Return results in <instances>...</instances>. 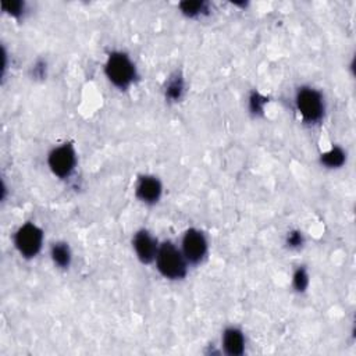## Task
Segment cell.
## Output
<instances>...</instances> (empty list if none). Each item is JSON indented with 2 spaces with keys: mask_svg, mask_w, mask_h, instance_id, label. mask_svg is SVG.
Here are the masks:
<instances>
[{
  "mask_svg": "<svg viewBox=\"0 0 356 356\" xmlns=\"http://www.w3.org/2000/svg\"><path fill=\"white\" fill-rule=\"evenodd\" d=\"M221 346H222L224 353H227L229 356L242 355L245 352V346H246L245 334L238 327H234V325L227 327L221 335Z\"/></svg>",
  "mask_w": 356,
  "mask_h": 356,
  "instance_id": "9c48e42d",
  "label": "cell"
},
{
  "mask_svg": "<svg viewBox=\"0 0 356 356\" xmlns=\"http://www.w3.org/2000/svg\"><path fill=\"white\" fill-rule=\"evenodd\" d=\"M163 193V185L160 179L154 175H142L139 177L135 185L136 197L145 204H154L160 200Z\"/></svg>",
  "mask_w": 356,
  "mask_h": 356,
  "instance_id": "ba28073f",
  "label": "cell"
},
{
  "mask_svg": "<svg viewBox=\"0 0 356 356\" xmlns=\"http://www.w3.org/2000/svg\"><path fill=\"white\" fill-rule=\"evenodd\" d=\"M266 103H267V99H266L261 93H259L257 90L250 92L249 99H248V106H249V111H250L253 115L261 114L263 110H264Z\"/></svg>",
  "mask_w": 356,
  "mask_h": 356,
  "instance_id": "9a60e30c",
  "label": "cell"
},
{
  "mask_svg": "<svg viewBox=\"0 0 356 356\" xmlns=\"http://www.w3.org/2000/svg\"><path fill=\"white\" fill-rule=\"evenodd\" d=\"M303 243H305V238L299 229H292L285 236V245L289 249H299L303 246Z\"/></svg>",
  "mask_w": 356,
  "mask_h": 356,
  "instance_id": "e0dca14e",
  "label": "cell"
},
{
  "mask_svg": "<svg viewBox=\"0 0 356 356\" xmlns=\"http://www.w3.org/2000/svg\"><path fill=\"white\" fill-rule=\"evenodd\" d=\"M320 163L325 168H341L346 163V152L341 146H332L320 156Z\"/></svg>",
  "mask_w": 356,
  "mask_h": 356,
  "instance_id": "7c38bea8",
  "label": "cell"
},
{
  "mask_svg": "<svg viewBox=\"0 0 356 356\" xmlns=\"http://www.w3.org/2000/svg\"><path fill=\"white\" fill-rule=\"evenodd\" d=\"M160 243L147 229L136 231L132 238V248L135 250V254L143 264H150L154 261Z\"/></svg>",
  "mask_w": 356,
  "mask_h": 356,
  "instance_id": "52a82bcc",
  "label": "cell"
},
{
  "mask_svg": "<svg viewBox=\"0 0 356 356\" xmlns=\"http://www.w3.org/2000/svg\"><path fill=\"white\" fill-rule=\"evenodd\" d=\"M50 259L58 268H68L72 260L71 249L65 242H54L50 246Z\"/></svg>",
  "mask_w": 356,
  "mask_h": 356,
  "instance_id": "8fae6325",
  "label": "cell"
},
{
  "mask_svg": "<svg viewBox=\"0 0 356 356\" xmlns=\"http://www.w3.org/2000/svg\"><path fill=\"white\" fill-rule=\"evenodd\" d=\"M179 10L184 15L189 17V18H196L200 17L202 14H206L209 11V4L206 1H182L179 3Z\"/></svg>",
  "mask_w": 356,
  "mask_h": 356,
  "instance_id": "4fadbf2b",
  "label": "cell"
},
{
  "mask_svg": "<svg viewBox=\"0 0 356 356\" xmlns=\"http://www.w3.org/2000/svg\"><path fill=\"white\" fill-rule=\"evenodd\" d=\"M179 249L188 264H199L207 254L209 243L202 231L196 228H189L182 235Z\"/></svg>",
  "mask_w": 356,
  "mask_h": 356,
  "instance_id": "8992f818",
  "label": "cell"
},
{
  "mask_svg": "<svg viewBox=\"0 0 356 356\" xmlns=\"http://www.w3.org/2000/svg\"><path fill=\"white\" fill-rule=\"evenodd\" d=\"M292 286L296 292H305L309 286V274L303 266H299L292 275Z\"/></svg>",
  "mask_w": 356,
  "mask_h": 356,
  "instance_id": "5bb4252c",
  "label": "cell"
},
{
  "mask_svg": "<svg viewBox=\"0 0 356 356\" xmlns=\"http://www.w3.org/2000/svg\"><path fill=\"white\" fill-rule=\"evenodd\" d=\"M104 75L113 86L125 90L135 82L138 72L134 61L127 53L111 51L104 63Z\"/></svg>",
  "mask_w": 356,
  "mask_h": 356,
  "instance_id": "7a4b0ae2",
  "label": "cell"
},
{
  "mask_svg": "<svg viewBox=\"0 0 356 356\" xmlns=\"http://www.w3.org/2000/svg\"><path fill=\"white\" fill-rule=\"evenodd\" d=\"M295 106L300 118L310 125L318 124L325 114L323 93L312 86H300L295 95Z\"/></svg>",
  "mask_w": 356,
  "mask_h": 356,
  "instance_id": "3957f363",
  "label": "cell"
},
{
  "mask_svg": "<svg viewBox=\"0 0 356 356\" xmlns=\"http://www.w3.org/2000/svg\"><path fill=\"white\" fill-rule=\"evenodd\" d=\"M47 164L50 171L64 179L68 178L76 167V153L71 143H63L50 150L47 156Z\"/></svg>",
  "mask_w": 356,
  "mask_h": 356,
  "instance_id": "5b68a950",
  "label": "cell"
},
{
  "mask_svg": "<svg viewBox=\"0 0 356 356\" xmlns=\"http://www.w3.org/2000/svg\"><path fill=\"white\" fill-rule=\"evenodd\" d=\"M1 8L11 17H21L25 11V4L22 1L18 0H13V1H3L1 3Z\"/></svg>",
  "mask_w": 356,
  "mask_h": 356,
  "instance_id": "2e32d148",
  "label": "cell"
},
{
  "mask_svg": "<svg viewBox=\"0 0 356 356\" xmlns=\"http://www.w3.org/2000/svg\"><path fill=\"white\" fill-rule=\"evenodd\" d=\"M43 245V231L33 222L22 224L14 234V246L25 259L39 254Z\"/></svg>",
  "mask_w": 356,
  "mask_h": 356,
  "instance_id": "277c9868",
  "label": "cell"
},
{
  "mask_svg": "<svg viewBox=\"0 0 356 356\" xmlns=\"http://www.w3.org/2000/svg\"><path fill=\"white\" fill-rule=\"evenodd\" d=\"M185 92V81L181 72H174L170 75V78L165 81L164 86V96L168 102H179Z\"/></svg>",
  "mask_w": 356,
  "mask_h": 356,
  "instance_id": "30bf717a",
  "label": "cell"
},
{
  "mask_svg": "<svg viewBox=\"0 0 356 356\" xmlns=\"http://www.w3.org/2000/svg\"><path fill=\"white\" fill-rule=\"evenodd\" d=\"M154 263L157 271L167 280H182L188 273L186 259L181 249L170 241L160 243Z\"/></svg>",
  "mask_w": 356,
  "mask_h": 356,
  "instance_id": "6da1fadb",
  "label": "cell"
}]
</instances>
